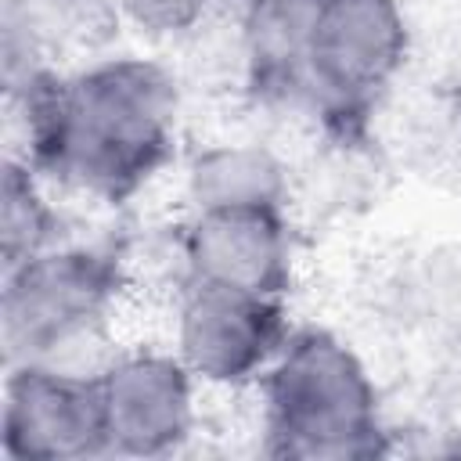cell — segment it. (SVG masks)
<instances>
[{"label": "cell", "instance_id": "obj_1", "mask_svg": "<svg viewBox=\"0 0 461 461\" xmlns=\"http://www.w3.org/2000/svg\"><path fill=\"white\" fill-rule=\"evenodd\" d=\"M32 155L61 176L101 191H133L166 158L173 86L148 61H104L25 94Z\"/></svg>", "mask_w": 461, "mask_h": 461}, {"label": "cell", "instance_id": "obj_2", "mask_svg": "<svg viewBox=\"0 0 461 461\" xmlns=\"http://www.w3.org/2000/svg\"><path fill=\"white\" fill-rule=\"evenodd\" d=\"M267 418L281 450L299 457L371 454L378 436L375 385L328 331L285 339L267 367Z\"/></svg>", "mask_w": 461, "mask_h": 461}, {"label": "cell", "instance_id": "obj_3", "mask_svg": "<svg viewBox=\"0 0 461 461\" xmlns=\"http://www.w3.org/2000/svg\"><path fill=\"white\" fill-rule=\"evenodd\" d=\"M115 292L112 267L86 249H43L4 277V346L11 364L65 371L79 342H94Z\"/></svg>", "mask_w": 461, "mask_h": 461}, {"label": "cell", "instance_id": "obj_4", "mask_svg": "<svg viewBox=\"0 0 461 461\" xmlns=\"http://www.w3.org/2000/svg\"><path fill=\"white\" fill-rule=\"evenodd\" d=\"M407 25L396 0H317L299 79L331 101H360L403 65Z\"/></svg>", "mask_w": 461, "mask_h": 461}, {"label": "cell", "instance_id": "obj_5", "mask_svg": "<svg viewBox=\"0 0 461 461\" xmlns=\"http://www.w3.org/2000/svg\"><path fill=\"white\" fill-rule=\"evenodd\" d=\"M184 367L216 385H234L267 371L285 346L281 306L274 295L194 285L176 321Z\"/></svg>", "mask_w": 461, "mask_h": 461}, {"label": "cell", "instance_id": "obj_6", "mask_svg": "<svg viewBox=\"0 0 461 461\" xmlns=\"http://www.w3.org/2000/svg\"><path fill=\"white\" fill-rule=\"evenodd\" d=\"M7 457H83L108 450L97 385L47 364H14L4 393Z\"/></svg>", "mask_w": 461, "mask_h": 461}, {"label": "cell", "instance_id": "obj_7", "mask_svg": "<svg viewBox=\"0 0 461 461\" xmlns=\"http://www.w3.org/2000/svg\"><path fill=\"white\" fill-rule=\"evenodd\" d=\"M194 375L180 357L133 353L104 364L94 375L108 450L119 454H166L173 450L194 418L191 407Z\"/></svg>", "mask_w": 461, "mask_h": 461}, {"label": "cell", "instance_id": "obj_8", "mask_svg": "<svg viewBox=\"0 0 461 461\" xmlns=\"http://www.w3.org/2000/svg\"><path fill=\"white\" fill-rule=\"evenodd\" d=\"M184 259L194 285L277 299L292 263L281 205L198 209L184 234Z\"/></svg>", "mask_w": 461, "mask_h": 461}, {"label": "cell", "instance_id": "obj_9", "mask_svg": "<svg viewBox=\"0 0 461 461\" xmlns=\"http://www.w3.org/2000/svg\"><path fill=\"white\" fill-rule=\"evenodd\" d=\"M187 191L194 209L223 205H281L285 169L267 148L252 144H220L202 151L191 162Z\"/></svg>", "mask_w": 461, "mask_h": 461}, {"label": "cell", "instance_id": "obj_10", "mask_svg": "<svg viewBox=\"0 0 461 461\" xmlns=\"http://www.w3.org/2000/svg\"><path fill=\"white\" fill-rule=\"evenodd\" d=\"M317 0H256L249 14V54L263 76L295 79Z\"/></svg>", "mask_w": 461, "mask_h": 461}, {"label": "cell", "instance_id": "obj_11", "mask_svg": "<svg viewBox=\"0 0 461 461\" xmlns=\"http://www.w3.org/2000/svg\"><path fill=\"white\" fill-rule=\"evenodd\" d=\"M0 238H4V267H14L50 245V209L40 198L29 166L7 162L4 169Z\"/></svg>", "mask_w": 461, "mask_h": 461}, {"label": "cell", "instance_id": "obj_12", "mask_svg": "<svg viewBox=\"0 0 461 461\" xmlns=\"http://www.w3.org/2000/svg\"><path fill=\"white\" fill-rule=\"evenodd\" d=\"M122 14L148 36H176L202 22L209 0H119Z\"/></svg>", "mask_w": 461, "mask_h": 461}, {"label": "cell", "instance_id": "obj_13", "mask_svg": "<svg viewBox=\"0 0 461 461\" xmlns=\"http://www.w3.org/2000/svg\"><path fill=\"white\" fill-rule=\"evenodd\" d=\"M47 4H76V0H47Z\"/></svg>", "mask_w": 461, "mask_h": 461}]
</instances>
